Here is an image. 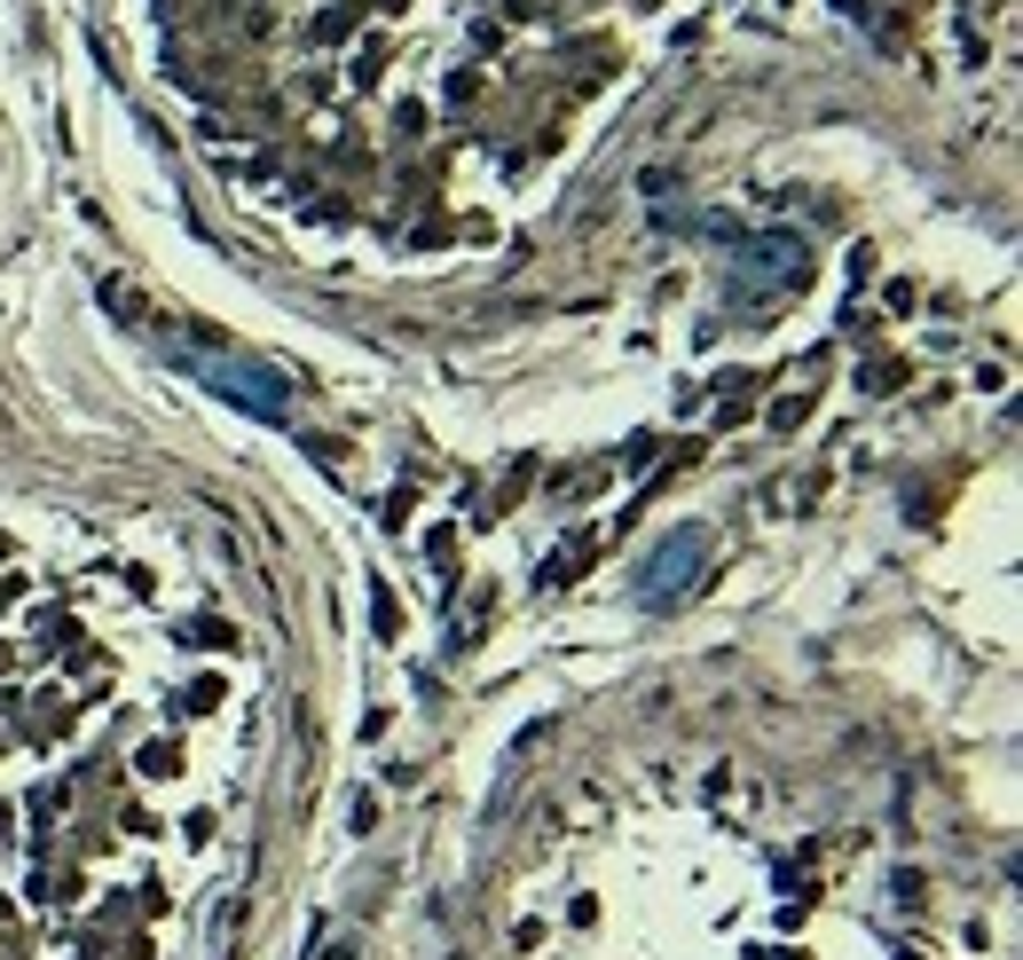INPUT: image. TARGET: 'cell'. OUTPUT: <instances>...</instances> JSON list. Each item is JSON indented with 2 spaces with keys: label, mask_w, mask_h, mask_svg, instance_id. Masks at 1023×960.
Returning a JSON list of instances; mask_svg holds the SVG:
<instances>
[{
  "label": "cell",
  "mask_w": 1023,
  "mask_h": 960,
  "mask_svg": "<svg viewBox=\"0 0 1023 960\" xmlns=\"http://www.w3.org/2000/svg\"><path fill=\"white\" fill-rule=\"evenodd\" d=\"M323 960H355V952H347V944H331V952H323Z\"/></svg>",
  "instance_id": "obj_4"
},
{
  "label": "cell",
  "mask_w": 1023,
  "mask_h": 960,
  "mask_svg": "<svg viewBox=\"0 0 1023 960\" xmlns=\"http://www.w3.org/2000/svg\"><path fill=\"white\" fill-rule=\"evenodd\" d=\"M213 386H221V394H236L244 410H261V417H284V378L252 371V363H213Z\"/></svg>",
  "instance_id": "obj_1"
},
{
  "label": "cell",
  "mask_w": 1023,
  "mask_h": 960,
  "mask_svg": "<svg viewBox=\"0 0 1023 960\" xmlns=\"http://www.w3.org/2000/svg\"><path fill=\"white\" fill-rule=\"evenodd\" d=\"M701 552H709V528H686L677 544H661V552H654V567H646V590H654V598H661V590H677V583H686V575L701 567Z\"/></svg>",
  "instance_id": "obj_2"
},
{
  "label": "cell",
  "mask_w": 1023,
  "mask_h": 960,
  "mask_svg": "<svg viewBox=\"0 0 1023 960\" xmlns=\"http://www.w3.org/2000/svg\"><path fill=\"white\" fill-rule=\"evenodd\" d=\"M371 615H378V630H386V638L402 630V606H394V590H371Z\"/></svg>",
  "instance_id": "obj_3"
}]
</instances>
